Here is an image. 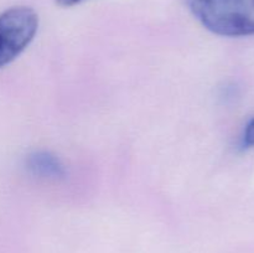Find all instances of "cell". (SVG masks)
Wrapping results in <instances>:
<instances>
[{
	"mask_svg": "<svg viewBox=\"0 0 254 253\" xmlns=\"http://www.w3.org/2000/svg\"><path fill=\"white\" fill-rule=\"evenodd\" d=\"M81 1H83V0H56V4L62 7H71L79 4Z\"/></svg>",
	"mask_w": 254,
	"mask_h": 253,
	"instance_id": "5b68a950",
	"label": "cell"
},
{
	"mask_svg": "<svg viewBox=\"0 0 254 253\" xmlns=\"http://www.w3.org/2000/svg\"><path fill=\"white\" fill-rule=\"evenodd\" d=\"M27 168L34 175L44 179H62L66 175L64 163L50 151H35L27 158Z\"/></svg>",
	"mask_w": 254,
	"mask_h": 253,
	"instance_id": "3957f363",
	"label": "cell"
},
{
	"mask_svg": "<svg viewBox=\"0 0 254 253\" xmlns=\"http://www.w3.org/2000/svg\"><path fill=\"white\" fill-rule=\"evenodd\" d=\"M193 16L213 34L254 35V0H188Z\"/></svg>",
	"mask_w": 254,
	"mask_h": 253,
	"instance_id": "6da1fadb",
	"label": "cell"
},
{
	"mask_svg": "<svg viewBox=\"0 0 254 253\" xmlns=\"http://www.w3.org/2000/svg\"><path fill=\"white\" fill-rule=\"evenodd\" d=\"M243 144L247 148L254 146V118L251 119L250 123L247 124L245 130V136H243Z\"/></svg>",
	"mask_w": 254,
	"mask_h": 253,
	"instance_id": "277c9868",
	"label": "cell"
},
{
	"mask_svg": "<svg viewBox=\"0 0 254 253\" xmlns=\"http://www.w3.org/2000/svg\"><path fill=\"white\" fill-rule=\"evenodd\" d=\"M37 29L39 16L32 7L12 6L0 14V68L29 46Z\"/></svg>",
	"mask_w": 254,
	"mask_h": 253,
	"instance_id": "7a4b0ae2",
	"label": "cell"
}]
</instances>
